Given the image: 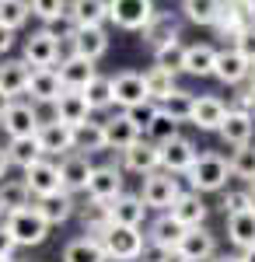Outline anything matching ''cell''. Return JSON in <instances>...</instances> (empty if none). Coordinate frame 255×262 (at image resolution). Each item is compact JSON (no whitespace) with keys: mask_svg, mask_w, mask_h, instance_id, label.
I'll use <instances>...</instances> for the list:
<instances>
[{"mask_svg":"<svg viewBox=\"0 0 255 262\" xmlns=\"http://www.w3.org/2000/svg\"><path fill=\"white\" fill-rule=\"evenodd\" d=\"M227 175H231V168L227 161L220 158V154H196V161L189 164V171H185V179L193 185V192H220L224 185H227Z\"/></svg>","mask_w":255,"mask_h":262,"instance_id":"cell-1","label":"cell"},{"mask_svg":"<svg viewBox=\"0 0 255 262\" xmlns=\"http://www.w3.org/2000/svg\"><path fill=\"white\" fill-rule=\"evenodd\" d=\"M101 252L109 262H133L143 252V234L140 227H122V224H109L105 234L98 238Z\"/></svg>","mask_w":255,"mask_h":262,"instance_id":"cell-2","label":"cell"},{"mask_svg":"<svg viewBox=\"0 0 255 262\" xmlns=\"http://www.w3.org/2000/svg\"><path fill=\"white\" fill-rule=\"evenodd\" d=\"M4 227L11 231V238H14V245H18V248H35V245H42L46 238H49V224L42 221L32 206L7 213Z\"/></svg>","mask_w":255,"mask_h":262,"instance_id":"cell-3","label":"cell"},{"mask_svg":"<svg viewBox=\"0 0 255 262\" xmlns=\"http://www.w3.org/2000/svg\"><path fill=\"white\" fill-rule=\"evenodd\" d=\"M39 126H42L39 105L21 101V98H14L7 108H4V116H0V129L7 133V140H14V137H35Z\"/></svg>","mask_w":255,"mask_h":262,"instance_id":"cell-4","label":"cell"},{"mask_svg":"<svg viewBox=\"0 0 255 262\" xmlns=\"http://www.w3.org/2000/svg\"><path fill=\"white\" fill-rule=\"evenodd\" d=\"M178 179H172L168 171H151V175H143V192H140V200L147 210H161V213H168L172 210V203L178 200Z\"/></svg>","mask_w":255,"mask_h":262,"instance_id":"cell-5","label":"cell"},{"mask_svg":"<svg viewBox=\"0 0 255 262\" xmlns=\"http://www.w3.org/2000/svg\"><path fill=\"white\" fill-rule=\"evenodd\" d=\"M154 14V0H109V21L126 32H140Z\"/></svg>","mask_w":255,"mask_h":262,"instance_id":"cell-6","label":"cell"},{"mask_svg":"<svg viewBox=\"0 0 255 262\" xmlns=\"http://www.w3.org/2000/svg\"><path fill=\"white\" fill-rule=\"evenodd\" d=\"M175 252L185 262H210L217 255V238L206 227H185L178 245H175Z\"/></svg>","mask_w":255,"mask_h":262,"instance_id":"cell-7","label":"cell"},{"mask_svg":"<svg viewBox=\"0 0 255 262\" xmlns=\"http://www.w3.org/2000/svg\"><path fill=\"white\" fill-rule=\"evenodd\" d=\"M84 192H88V200H95V203L116 200L119 192H122V171H119L116 164H98V168H91Z\"/></svg>","mask_w":255,"mask_h":262,"instance_id":"cell-8","label":"cell"},{"mask_svg":"<svg viewBox=\"0 0 255 262\" xmlns=\"http://www.w3.org/2000/svg\"><path fill=\"white\" fill-rule=\"evenodd\" d=\"M25 185H28V192L42 200V196H53V192H63V185H59V168L56 161H49V158H42L35 161L32 168H25Z\"/></svg>","mask_w":255,"mask_h":262,"instance_id":"cell-9","label":"cell"},{"mask_svg":"<svg viewBox=\"0 0 255 262\" xmlns=\"http://www.w3.org/2000/svg\"><path fill=\"white\" fill-rule=\"evenodd\" d=\"M157 150H161V168L168 175H185L189 164L196 161V154H199L196 143L189 140V137H172L168 143H161Z\"/></svg>","mask_w":255,"mask_h":262,"instance_id":"cell-10","label":"cell"},{"mask_svg":"<svg viewBox=\"0 0 255 262\" xmlns=\"http://www.w3.org/2000/svg\"><path fill=\"white\" fill-rule=\"evenodd\" d=\"M59 91H63V84H59L56 67H32L28 88H25V95H32V105H53Z\"/></svg>","mask_w":255,"mask_h":262,"instance_id":"cell-11","label":"cell"},{"mask_svg":"<svg viewBox=\"0 0 255 262\" xmlns=\"http://www.w3.org/2000/svg\"><path fill=\"white\" fill-rule=\"evenodd\" d=\"M21 60L28 63V67H56L59 60V42L39 28V32H32L28 39H25V49H21Z\"/></svg>","mask_w":255,"mask_h":262,"instance_id":"cell-12","label":"cell"},{"mask_svg":"<svg viewBox=\"0 0 255 262\" xmlns=\"http://www.w3.org/2000/svg\"><path fill=\"white\" fill-rule=\"evenodd\" d=\"M70 49H74V56H84V60L98 63L101 56L109 53V32H105V25H95V28H74Z\"/></svg>","mask_w":255,"mask_h":262,"instance_id":"cell-13","label":"cell"},{"mask_svg":"<svg viewBox=\"0 0 255 262\" xmlns=\"http://www.w3.org/2000/svg\"><path fill=\"white\" fill-rule=\"evenodd\" d=\"M49 108H53V116H49V119L63 122V126H70V129H77L80 122L91 119V108H88V101H84L80 91H59V98L53 101Z\"/></svg>","mask_w":255,"mask_h":262,"instance_id":"cell-14","label":"cell"},{"mask_svg":"<svg viewBox=\"0 0 255 262\" xmlns=\"http://www.w3.org/2000/svg\"><path fill=\"white\" fill-rule=\"evenodd\" d=\"M35 140H39V147H42L46 158H53V154H59V158L74 154V129L63 126V122H56V119L42 122L39 133H35Z\"/></svg>","mask_w":255,"mask_h":262,"instance_id":"cell-15","label":"cell"},{"mask_svg":"<svg viewBox=\"0 0 255 262\" xmlns=\"http://www.w3.org/2000/svg\"><path fill=\"white\" fill-rule=\"evenodd\" d=\"M105 210H109V221L112 224H122V227H140V224L147 221V206H143V200L140 196H133V192H119L116 200L105 203Z\"/></svg>","mask_w":255,"mask_h":262,"instance_id":"cell-16","label":"cell"},{"mask_svg":"<svg viewBox=\"0 0 255 262\" xmlns=\"http://www.w3.org/2000/svg\"><path fill=\"white\" fill-rule=\"evenodd\" d=\"M56 74H59L63 91H80L84 84L98 74V67H95L91 60H84V56H74V53H70V56L56 60Z\"/></svg>","mask_w":255,"mask_h":262,"instance_id":"cell-17","label":"cell"},{"mask_svg":"<svg viewBox=\"0 0 255 262\" xmlns=\"http://www.w3.org/2000/svg\"><path fill=\"white\" fill-rule=\"evenodd\" d=\"M56 168H59V185H63V192L74 196V192H80V189L88 185V175H91L95 164H91L88 154H77V150H74V154H67Z\"/></svg>","mask_w":255,"mask_h":262,"instance_id":"cell-18","label":"cell"},{"mask_svg":"<svg viewBox=\"0 0 255 262\" xmlns=\"http://www.w3.org/2000/svg\"><path fill=\"white\" fill-rule=\"evenodd\" d=\"M220 140L231 143V147H245V143H252V133H255V119L248 112H241V108H227V116L220 122Z\"/></svg>","mask_w":255,"mask_h":262,"instance_id":"cell-19","label":"cell"},{"mask_svg":"<svg viewBox=\"0 0 255 262\" xmlns=\"http://www.w3.org/2000/svg\"><path fill=\"white\" fill-rule=\"evenodd\" d=\"M122 154V168H130V171H137V175H151L161 168V150H157L151 140H137L130 143L126 150H119Z\"/></svg>","mask_w":255,"mask_h":262,"instance_id":"cell-20","label":"cell"},{"mask_svg":"<svg viewBox=\"0 0 255 262\" xmlns=\"http://www.w3.org/2000/svg\"><path fill=\"white\" fill-rule=\"evenodd\" d=\"M32 210H35L49 227H56V224H67L74 213H77V203H74L70 192H53V196H42Z\"/></svg>","mask_w":255,"mask_h":262,"instance_id":"cell-21","label":"cell"},{"mask_svg":"<svg viewBox=\"0 0 255 262\" xmlns=\"http://www.w3.org/2000/svg\"><path fill=\"white\" fill-rule=\"evenodd\" d=\"M172 221H178L182 227H203L206 224V203H203V196L199 192H178V200L172 203Z\"/></svg>","mask_w":255,"mask_h":262,"instance_id":"cell-22","label":"cell"},{"mask_svg":"<svg viewBox=\"0 0 255 262\" xmlns=\"http://www.w3.org/2000/svg\"><path fill=\"white\" fill-rule=\"evenodd\" d=\"M140 32H143V42H147L151 49H161V46H168V42L178 39V18L168 14V11H154L151 21H147Z\"/></svg>","mask_w":255,"mask_h":262,"instance_id":"cell-23","label":"cell"},{"mask_svg":"<svg viewBox=\"0 0 255 262\" xmlns=\"http://www.w3.org/2000/svg\"><path fill=\"white\" fill-rule=\"evenodd\" d=\"M101 129H105V150H126L130 143L140 140V129L126 119V112L109 116V119L101 122Z\"/></svg>","mask_w":255,"mask_h":262,"instance_id":"cell-24","label":"cell"},{"mask_svg":"<svg viewBox=\"0 0 255 262\" xmlns=\"http://www.w3.org/2000/svg\"><path fill=\"white\" fill-rule=\"evenodd\" d=\"M147 98V91H143V74H133V70H122L112 77V105H122V108H130V105H137V101Z\"/></svg>","mask_w":255,"mask_h":262,"instance_id":"cell-25","label":"cell"},{"mask_svg":"<svg viewBox=\"0 0 255 262\" xmlns=\"http://www.w3.org/2000/svg\"><path fill=\"white\" fill-rule=\"evenodd\" d=\"M67 14L77 28H95L109 21V0H67Z\"/></svg>","mask_w":255,"mask_h":262,"instance_id":"cell-26","label":"cell"},{"mask_svg":"<svg viewBox=\"0 0 255 262\" xmlns=\"http://www.w3.org/2000/svg\"><path fill=\"white\" fill-rule=\"evenodd\" d=\"M28 74H32V67L25 60H0V91L7 98H21L28 88Z\"/></svg>","mask_w":255,"mask_h":262,"instance_id":"cell-27","label":"cell"},{"mask_svg":"<svg viewBox=\"0 0 255 262\" xmlns=\"http://www.w3.org/2000/svg\"><path fill=\"white\" fill-rule=\"evenodd\" d=\"M248 63L238 56V49L231 46V49H217V63H214V77L224 84H241L245 77H248Z\"/></svg>","mask_w":255,"mask_h":262,"instance_id":"cell-28","label":"cell"},{"mask_svg":"<svg viewBox=\"0 0 255 262\" xmlns=\"http://www.w3.org/2000/svg\"><path fill=\"white\" fill-rule=\"evenodd\" d=\"M248 25H252V21H248V14H245V7H238V4H227V0H224V4H220V14H217V21L210 25V28H217L220 39L235 42Z\"/></svg>","mask_w":255,"mask_h":262,"instance_id":"cell-29","label":"cell"},{"mask_svg":"<svg viewBox=\"0 0 255 262\" xmlns=\"http://www.w3.org/2000/svg\"><path fill=\"white\" fill-rule=\"evenodd\" d=\"M4 154H7V164H14V168H21V171H25V168H32L35 161H42V158H46L35 137H14V140H7Z\"/></svg>","mask_w":255,"mask_h":262,"instance_id":"cell-30","label":"cell"},{"mask_svg":"<svg viewBox=\"0 0 255 262\" xmlns=\"http://www.w3.org/2000/svg\"><path fill=\"white\" fill-rule=\"evenodd\" d=\"M217 63V49L206 46V42H196V46H185V56H182V70L193 74V77H210Z\"/></svg>","mask_w":255,"mask_h":262,"instance_id":"cell-31","label":"cell"},{"mask_svg":"<svg viewBox=\"0 0 255 262\" xmlns=\"http://www.w3.org/2000/svg\"><path fill=\"white\" fill-rule=\"evenodd\" d=\"M224 116H227V105L220 98H214V95H203V98H196V105H193V126H199V129H220V122H224Z\"/></svg>","mask_w":255,"mask_h":262,"instance_id":"cell-32","label":"cell"},{"mask_svg":"<svg viewBox=\"0 0 255 262\" xmlns=\"http://www.w3.org/2000/svg\"><path fill=\"white\" fill-rule=\"evenodd\" d=\"M182 231H185V227H182L178 221H172V213H161V217L151 224V231H147V238H143V242L157 245V248H164V252H175Z\"/></svg>","mask_w":255,"mask_h":262,"instance_id":"cell-33","label":"cell"},{"mask_svg":"<svg viewBox=\"0 0 255 262\" xmlns=\"http://www.w3.org/2000/svg\"><path fill=\"white\" fill-rule=\"evenodd\" d=\"M32 206V192L21 179H0V213H14V210H25Z\"/></svg>","mask_w":255,"mask_h":262,"instance_id":"cell-34","label":"cell"},{"mask_svg":"<svg viewBox=\"0 0 255 262\" xmlns=\"http://www.w3.org/2000/svg\"><path fill=\"white\" fill-rule=\"evenodd\" d=\"M227 238L231 245H238L241 252L255 245V213L241 210V213H227Z\"/></svg>","mask_w":255,"mask_h":262,"instance_id":"cell-35","label":"cell"},{"mask_svg":"<svg viewBox=\"0 0 255 262\" xmlns=\"http://www.w3.org/2000/svg\"><path fill=\"white\" fill-rule=\"evenodd\" d=\"M178 84H175V74L172 70H164V67H151L147 74H143V91H147V101H161L168 98L172 91H175Z\"/></svg>","mask_w":255,"mask_h":262,"instance_id":"cell-36","label":"cell"},{"mask_svg":"<svg viewBox=\"0 0 255 262\" xmlns=\"http://www.w3.org/2000/svg\"><path fill=\"white\" fill-rule=\"evenodd\" d=\"M74 150L77 154H98V150H105V129H101V122H80L77 129H74Z\"/></svg>","mask_w":255,"mask_h":262,"instance_id":"cell-37","label":"cell"},{"mask_svg":"<svg viewBox=\"0 0 255 262\" xmlns=\"http://www.w3.org/2000/svg\"><path fill=\"white\" fill-rule=\"evenodd\" d=\"M63 262H109V259H105V252H101V245L95 242V238L80 234V238H74V242H67Z\"/></svg>","mask_w":255,"mask_h":262,"instance_id":"cell-38","label":"cell"},{"mask_svg":"<svg viewBox=\"0 0 255 262\" xmlns=\"http://www.w3.org/2000/svg\"><path fill=\"white\" fill-rule=\"evenodd\" d=\"M80 95L88 101V108L91 112H98V108H109L112 105V77H105V74H95L91 81L80 88Z\"/></svg>","mask_w":255,"mask_h":262,"instance_id":"cell-39","label":"cell"},{"mask_svg":"<svg viewBox=\"0 0 255 262\" xmlns=\"http://www.w3.org/2000/svg\"><path fill=\"white\" fill-rule=\"evenodd\" d=\"M193 105H196V95H189V91H182V88H175L168 98L161 101L157 108L168 116V119H175V122H189L193 119Z\"/></svg>","mask_w":255,"mask_h":262,"instance_id":"cell-40","label":"cell"},{"mask_svg":"<svg viewBox=\"0 0 255 262\" xmlns=\"http://www.w3.org/2000/svg\"><path fill=\"white\" fill-rule=\"evenodd\" d=\"M109 210H105V203H88V206H80V227H84V234L88 238H95L98 242L101 234H105V227H109Z\"/></svg>","mask_w":255,"mask_h":262,"instance_id":"cell-41","label":"cell"},{"mask_svg":"<svg viewBox=\"0 0 255 262\" xmlns=\"http://www.w3.org/2000/svg\"><path fill=\"white\" fill-rule=\"evenodd\" d=\"M224 0H182V11L193 25H214Z\"/></svg>","mask_w":255,"mask_h":262,"instance_id":"cell-42","label":"cell"},{"mask_svg":"<svg viewBox=\"0 0 255 262\" xmlns=\"http://www.w3.org/2000/svg\"><path fill=\"white\" fill-rule=\"evenodd\" d=\"M28 18H32L28 0H0V25H4V28L18 32V28L28 25Z\"/></svg>","mask_w":255,"mask_h":262,"instance_id":"cell-43","label":"cell"},{"mask_svg":"<svg viewBox=\"0 0 255 262\" xmlns=\"http://www.w3.org/2000/svg\"><path fill=\"white\" fill-rule=\"evenodd\" d=\"M227 168H231V175H238V179L255 182V147H252V143H245V147H235V154H231Z\"/></svg>","mask_w":255,"mask_h":262,"instance_id":"cell-44","label":"cell"},{"mask_svg":"<svg viewBox=\"0 0 255 262\" xmlns=\"http://www.w3.org/2000/svg\"><path fill=\"white\" fill-rule=\"evenodd\" d=\"M143 133H147V140L154 143V147H161V143H168L172 137H178V122H175V119H168V116H164V112L157 108L154 122H151V126H147Z\"/></svg>","mask_w":255,"mask_h":262,"instance_id":"cell-45","label":"cell"},{"mask_svg":"<svg viewBox=\"0 0 255 262\" xmlns=\"http://www.w3.org/2000/svg\"><path fill=\"white\" fill-rule=\"evenodd\" d=\"M182 56H185V46L175 39V42H168V46H161V49H154V67H164V70L178 74L182 70Z\"/></svg>","mask_w":255,"mask_h":262,"instance_id":"cell-46","label":"cell"},{"mask_svg":"<svg viewBox=\"0 0 255 262\" xmlns=\"http://www.w3.org/2000/svg\"><path fill=\"white\" fill-rule=\"evenodd\" d=\"M122 112H126V119H130L140 133H143V129L154 122V116H157V101H147V98H143V101H137V105H130V108H122Z\"/></svg>","mask_w":255,"mask_h":262,"instance_id":"cell-47","label":"cell"},{"mask_svg":"<svg viewBox=\"0 0 255 262\" xmlns=\"http://www.w3.org/2000/svg\"><path fill=\"white\" fill-rule=\"evenodd\" d=\"M28 11H32L39 21L49 25L53 18H59V14L67 11V0H28Z\"/></svg>","mask_w":255,"mask_h":262,"instance_id":"cell-48","label":"cell"},{"mask_svg":"<svg viewBox=\"0 0 255 262\" xmlns=\"http://www.w3.org/2000/svg\"><path fill=\"white\" fill-rule=\"evenodd\" d=\"M235 49H238V56L248 63V67H255V25H248V28L235 39Z\"/></svg>","mask_w":255,"mask_h":262,"instance_id":"cell-49","label":"cell"},{"mask_svg":"<svg viewBox=\"0 0 255 262\" xmlns=\"http://www.w3.org/2000/svg\"><path fill=\"white\" fill-rule=\"evenodd\" d=\"M74 28H77V25H74V18H70L67 11H63L59 18H53V21H49V25H46V32H49V35H53V39H56V42L70 39V35H74Z\"/></svg>","mask_w":255,"mask_h":262,"instance_id":"cell-50","label":"cell"},{"mask_svg":"<svg viewBox=\"0 0 255 262\" xmlns=\"http://www.w3.org/2000/svg\"><path fill=\"white\" fill-rule=\"evenodd\" d=\"M220 206H224V217H227V213H241V210H248V192H245V189H238V192H227Z\"/></svg>","mask_w":255,"mask_h":262,"instance_id":"cell-51","label":"cell"},{"mask_svg":"<svg viewBox=\"0 0 255 262\" xmlns=\"http://www.w3.org/2000/svg\"><path fill=\"white\" fill-rule=\"evenodd\" d=\"M14 248H18V245H14V238H11V231H7V227L0 224V259L14 255Z\"/></svg>","mask_w":255,"mask_h":262,"instance_id":"cell-52","label":"cell"},{"mask_svg":"<svg viewBox=\"0 0 255 262\" xmlns=\"http://www.w3.org/2000/svg\"><path fill=\"white\" fill-rule=\"evenodd\" d=\"M11 49H14V32L0 25V60H4V56H7Z\"/></svg>","mask_w":255,"mask_h":262,"instance_id":"cell-53","label":"cell"},{"mask_svg":"<svg viewBox=\"0 0 255 262\" xmlns=\"http://www.w3.org/2000/svg\"><path fill=\"white\" fill-rule=\"evenodd\" d=\"M7 168H11V164H7V154H4V147H0V179H7Z\"/></svg>","mask_w":255,"mask_h":262,"instance_id":"cell-54","label":"cell"},{"mask_svg":"<svg viewBox=\"0 0 255 262\" xmlns=\"http://www.w3.org/2000/svg\"><path fill=\"white\" fill-rule=\"evenodd\" d=\"M238 259H241V262H255V245H252V248H245V252H241Z\"/></svg>","mask_w":255,"mask_h":262,"instance_id":"cell-55","label":"cell"},{"mask_svg":"<svg viewBox=\"0 0 255 262\" xmlns=\"http://www.w3.org/2000/svg\"><path fill=\"white\" fill-rule=\"evenodd\" d=\"M245 192H248V210H252V213H255V182H252V185H248V189H245Z\"/></svg>","mask_w":255,"mask_h":262,"instance_id":"cell-56","label":"cell"},{"mask_svg":"<svg viewBox=\"0 0 255 262\" xmlns=\"http://www.w3.org/2000/svg\"><path fill=\"white\" fill-rule=\"evenodd\" d=\"M210 262H241V259H238V255H214Z\"/></svg>","mask_w":255,"mask_h":262,"instance_id":"cell-57","label":"cell"},{"mask_svg":"<svg viewBox=\"0 0 255 262\" xmlns=\"http://www.w3.org/2000/svg\"><path fill=\"white\" fill-rule=\"evenodd\" d=\"M11 101H14V98H7V95H4V91H0V116H4V108H7V105H11Z\"/></svg>","mask_w":255,"mask_h":262,"instance_id":"cell-58","label":"cell"},{"mask_svg":"<svg viewBox=\"0 0 255 262\" xmlns=\"http://www.w3.org/2000/svg\"><path fill=\"white\" fill-rule=\"evenodd\" d=\"M164 262H185V259H182L178 252H168V255H164Z\"/></svg>","mask_w":255,"mask_h":262,"instance_id":"cell-59","label":"cell"},{"mask_svg":"<svg viewBox=\"0 0 255 262\" xmlns=\"http://www.w3.org/2000/svg\"><path fill=\"white\" fill-rule=\"evenodd\" d=\"M245 14H248V21H252V25H255V0H252V4H248V7H245Z\"/></svg>","mask_w":255,"mask_h":262,"instance_id":"cell-60","label":"cell"},{"mask_svg":"<svg viewBox=\"0 0 255 262\" xmlns=\"http://www.w3.org/2000/svg\"><path fill=\"white\" fill-rule=\"evenodd\" d=\"M245 81H248V88H252V91H255V67H252V70H248V77H245Z\"/></svg>","mask_w":255,"mask_h":262,"instance_id":"cell-61","label":"cell"},{"mask_svg":"<svg viewBox=\"0 0 255 262\" xmlns=\"http://www.w3.org/2000/svg\"><path fill=\"white\" fill-rule=\"evenodd\" d=\"M227 4H238V7H248L252 0H227Z\"/></svg>","mask_w":255,"mask_h":262,"instance_id":"cell-62","label":"cell"},{"mask_svg":"<svg viewBox=\"0 0 255 262\" xmlns=\"http://www.w3.org/2000/svg\"><path fill=\"white\" fill-rule=\"evenodd\" d=\"M0 262H18V259H14V255H7V259H0Z\"/></svg>","mask_w":255,"mask_h":262,"instance_id":"cell-63","label":"cell"},{"mask_svg":"<svg viewBox=\"0 0 255 262\" xmlns=\"http://www.w3.org/2000/svg\"><path fill=\"white\" fill-rule=\"evenodd\" d=\"M252 119H255V112H252Z\"/></svg>","mask_w":255,"mask_h":262,"instance_id":"cell-64","label":"cell"}]
</instances>
